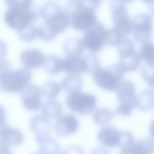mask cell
<instances>
[{
    "mask_svg": "<svg viewBox=\"0 0 154 154\" xmlns=\"http://www.w3.org/2000/svg\"><path fill=\"white\" fill-rule=\"evenodd\" d=\"M31 78V72L27 68L11 70L0 77V88L6 92H21L29 84Z\"/></svg>",
    "mask_w": 154,
    "mask_h": 154,
    "instance_id": "cell-1",
    "label": "cell"
},
{
    "mask_svg": "<svg viewBox=\"0 0 154 154\" xmlns=\"http://www.w3.org/2000/svg\"><path fill=\"white\" fill-rule=\"evenodd\" d=\"M66 102L68 108L72 112L85 115L94 110L97 100L92 95L79 92L69 93L66 97Z\"/></svg>",
    "mask_w": 154,
    "mask_h": 154,
    "instance_id": "cell-2",
    "label": "cell"
},
{
    "mask_svg": "<svg viewBox=\"0 0 154 154\" xmlns=\"http://www.w3.org/2000/svg\"><path fill=\"white\" fill-rule=\"evenodd\" d=\"M35 17L30 8L24 10L9 8L5 14L4 20L9 27L17 31L30 24Z\"/></svg>",
    "mask_w": 154,
    "mask_h": 154,
    "instance_id": "cell-3",
    "label": "cell"
},
{
    "mask_svg": "<svg viewBox=\"0 0 154 154\" xmlns=\"http://www.w3.org/2000/svg\"><path fill=\"white\" fill-rule=\"evenodd\" d=\"M98 8L94 5L85 6L74 13L72 25L75 30L83 31L88 30L97 22L95 14Z\"/></svg>",
    "mask_w": 154,
    "mask_h": 154,
    "instance_id": "cell-4",
    "label": "cell"
},
{
    "mask_svg": "<svg viewBox=\"0 0 154 154\" xmlns=\"http://www.w3.org/2000/svg\"><path fill=\"white\" fill-rule=\"evenodd\" d=\"M123 0H112L110 7L112 20L117 30L127 31L131 25V20Z\"/></svg>",
    "mask_w": 154,
    "mask_h": 154,
    "instance_id": "cell-5",
    "label": "cell"
},
{
    "mask_svg": "<svg viewBox=\"0 0 154 154\" xmlns=\"http://www.w3.org/2000/svg\"><path fill=\"white\" fill-rule=\"evenodd\" d=\"M23 104L27 109L35 111L41 107V89L37 85L29 84L21 92Z\"/></svg>",
    "mask_w": 154,
    "mask_h": 154,
    "instance_id": "cell-6",
    "label": "cell"
},
{
    "mask_svg": "<svg viewBox=\"0 0 154 154\" xmlns=\"http://www.w3.org/2000/svg\"><path fill=\"white\" fill-rule=\"evenodd\" d=\"M79 122L76 117L72 114L60 116L54 125L55 132L59 135L66 136L75 133L77 130Z\"/></svg>",
    "mask_w": 154,
    "mask_h": 154,
    "instance_id": "cell-7",
    "label": "cell"
},
{
    "mask_svg": "<svg viewBox=\"0 0 154 154\" xmlns=\"http://www.w3.org/2000/svg\"><path fill=\"white\" fill-rule=\"evenodd\" d=\"M121 131L115 127L107 126L102 128L97 134L98 140L103 145L109 147H119Z\"/></svg>",
    "mask_w": 154,
    "mask_h": 154,
    "instance_id": "cell-8",
    "label": "cell"
},
{
    "mask_svg": "<svg viewBox=\"0 0 154 154\" xmlns=\"http://www.w3.org/2000/svg\"><path fill=\"white\" fill-rule=\"evenodd\" d=\"M20 59L25 68L33 69L38 68L43 64L45 57L40 51L34 49H28L21 53Z\"/></svg>",
    "mask_w": 154,
    "mask_h": 154,
    "instance_id": "cell-9",
    "label": "cell"
},
{
    "mask_svg": "<svg viewBox=\"0 0 154 154\" xmlns=\"http://www.w3.org/2000/svg\"><path fill=\"white\" fill-rule=\"evenodd\" d=\"M62 71L68 74H79L85 71L84 58L80 56H67L62 61Z\"/></svg>",
    "mask_w": 154,
    "mask_h": 154,
    "instance_id": "cell-10",
    "label": "cell"
},
{
    "mask_svg": "<svg viewBox=\"0 0 154 154\" xmlns=\"http://www.w3.org/2000/svg\"><path fill=\"white\" fill-rule=\"evenodd\" d=\"M101 24L97 21L83 36L82 42L83 45L90 50L95 51L101 46V42L98 34Z\"/></svg>",
    "mask_w": 154,
    "mask_h": 154,
    "instance_id": "cell-11",
    "label": "cell"
},
{
    "mask_svg": "<svg viewBox=\"0 0 154 154\" xmlns=\"http://www.w3.org/2000/svg\"><path fill=\"white\" fill-rule=\"evenodd\" d=\"M154 149L153 139L149 137L135 141L127 150L125 154H152Z\"/></svg>",
    "mask_w": 154,
    "mask_h": 154,
    "instance_id": "cell-12",
    "label": "cell"
},
{
    "mask_svg": "<svg viewBox=\"0 0 154 154\" xmlns=\"http://www.w3.org/2000/svg\"><path fill=\"white\" fill-rule=\"evenodd\" d=\"M36 140L39 144V151L41 153H60L59 145L53 138L47 135H38L36 137Z\"/></svg>",
    "mask_w": 154,
    "mask_h": 154,
    "instance_id": "cell-13",
    "label": "cell"
},
{
    "mask_svg": "<svg viewBox=\"0 0 154 154\" xmlns=\"http://www.w3.org/2000/svg\"><path fill=\"white\" fill-rule=\"evenodd\" d=\"M31 127L33 131L38 135H47L50 132L52 125L48 119L43 115H36L32 119Z\"/></svg>",
    "mask_w": 154,
    "mask_h": 154,
    "instance_id": "cell-14",
    "label": "cell"
},
{
    "mask_svg": "<svg viewBox=\"0 0 154 154\" xmlns=\"http://www.w3.org/2000/svg\"><path fill=\"white\" fill-rule=\"evenodd\" d=\"M60 86L63 90L69 93L80 92L82 80L79 74H68L63 79Z\"/></svg>",
    "mask_w": 154,
    "mask_h": 154,
    "instance_id": "cell-15",
    "label": "cell"
},
{
    "mask_svg": "<svg viewBox=\"0 0 154 154\" xmlns=\"http://www.w3.org/2000/svg\"><path fill=\"white\" fill-rule=\"evenodd\" d=\"M95 79L99 86L107 90H114L118 85L117 80L115 76L107 71H102L97 72Z\"/></svg>",
    "mask_w": 154,
    "mask_h": 154,
    "instance_id": "cell-16",
    "label": "cell"
},
{
    "mask_svg": "<svg viewBox=\"0 0 154 154\" xmlns=\"http://www.w3.org/2000/svg\"><path fill=\"white\" fill-rule=\"evenodd\" d=\"M43 115L48 119H57L61 116L62 108L60 104L55 100H49L45 102L42 107Z\"/></svg>",
    "mask_w": 154,
    "mask_h": 154,
    "instance_id": "cell-17",
    "label": "cell"
},
{
    "mask_svg": "<svg viewBox=\"0 0 154 154\" xmlns=\"http://www.w3.org/2000/svg\"><path fill=\"white\" fill-rule=\"evenodd\" d=\"M84 46L82 41L79 39L72 38L65 41L63 50L67 56H80L82 53Z\"/></svg>",
    "mask_w": 154,
    "mask_h": 154,
    "instance_id": "cell-18",
    "label": "cell"
},
{
    "mask_svg": "<svg viewBox=\"0 0 154 154\" xmlns=\"http://www.w3.org/2000/svg\"><path fill=\"white\" fill-rule=\"evenodd\" d=\"M62 59L57 55H48L45 57L44 68L48 74L56 75L62 71Z\"/></svg>",
    "mask_w": 154,
    "mask_h": 154,
    "instance_id": "cell-19",
    "label": "cell"
},
{
    "mask_svg": "<svg viewBox=\"0 0 154 154\" xmlns=\"http://www.w3.org/2000/svg\"><path fill=\"white\" fill-rule=\"evenodd\" d=\"M0 138L8 146H15L22 142L23 136L19 130L10 127Z\"/></svg>",
    "mask_w": 154,
    "mask_h": 154,
    "instance_id": "cell-20",
    "label": "cell"
},
{
    "mask_svg": "<svg viewBox=\"0 0 154 154\" xmlns=\"http://www.w3.org/2000/svg\"><path fill=\"white\" fill-rule=\"evenodd\" d=\"M68 25L66 17L61 14H58L54 16L48 22V27L57 34L65 30Z\"/></svg>",
    "mask_w": 154,
    "mask_h": 154,
    "instance_id": "cell-21",
    "label": "cell"
},
{
    "mask_svg": "<svg viewBox=\"0 0 154 154\" xmlns=\"http://www.w3.org/2000/svg\"><path fill=\"white\" fill-rule=\"evenodd\" d=\"M61 89L60 85L55 81H50L45 83L41 89V94L48 99H53L57 96Z\"/></svg>",
    "mask_w": 154,
    "mask_h": 154,
    "instance_id": "cell-22",
    "label": "cell"
},
{
    "mask_svg": "<svg viewBox=\"0 0 154 154\" xmlns=\"http://www.w3.org/2000/svg\"><path fill=\"white\" fill-rule=\"evenodd\" d=\"M112 112L109 109L101 108L96 110L93 115V118L97 124L102 126L109 124L112 119Z\"/></svg>",
    "mask_w": 154,
    "mask_h": 154,
    "instance_id": "cell-23",
    "label": "cell"
},
{
    "mask_svg": "<svg viewBox=\"0 0 154 154\" xmlns=\"http://www.w3.org/2000/svg\"><path fill=\"white\" fill-rule=\"evenodd\" d=\"M17 32L20 38L25 42L33 41L38 36V29L31 24Z\"/></svg>",
    "mask_w": 154,
    "mask_h": 154,
    "instance_id": "cell-24",
    "label": "cell"
},
{
    "mask_svg": "<svg viewBox=\"0 0 154 154\" xmlns=\"http://www.w3.org/2000/svg\"><path fill=\"white\" fill-rule=\"evenodd\" d=\"M137 105L139 109L147 110L153 107L154 98L153 95L140 94L136 97Z\"/></svg>",
    "mask_w": 154,
    "mask_h": 154,
    "instance_id": "cell-25",
    "label": "cell"
},
{
    "mask_svg": "<svg viewBox=\"0 0 154 154\" xmlns=\"http://www.w3.org/2000/svg\"><path fill=\"white\" fill-rule=\"evenodd\" d=\"M135 142L133 135L127 131H121L119 147L121 149V154H125L128 148Z\"/></svg>",
    "mask_w": 154,
    "mask_h": 154,
    "instance_id": "cell-26",
    "label": "cell"
},
{
    "mask_svg": "<svg viewBox=\"0 0 154 154\" xmlns=\"http://www.w3.org/2000/svg\"><path fill=\"white\" fill-rule=\"evenodd\" d=\"M9 8L26 9L30 8L32 0H5Z\"/></svg>",
    "mask_w": 154,
    "mask_h": 154,
    "instance_id": "cell-27",
    "label": "cell"
},
{
    "mask_svg": "<svg viewBox=\"0 0 154 154\" xmlns=\"http://www.w3.org/2000/svg\"><path fill=\"white\" fill-rule=\"evenodd\" d=\"M57 34L48 25L42 26L38 29V36L41 39L44 41H49L53 40L56 36Z\"/></svg>",
    "mask_w": 154,
    "mask_h": 154,
    "instance_id": "cell-28",
    "label": "cell"
},
{
    "mask_svg": "<svg viewBox=\"0 0 154 154\" xmlns=\"http://www.w3.org/2000/svg\"><path fill=\"white\" fill-rule=\"evenodd\" d=\"M134 108L130 105L119 103L115 111L116 115H120L125 116H130L132 113V111Z\"/></svg>",
    "mask_w": 154,
    "mask_h": 154,
    "instance_id": "cell-29",
    "label": "cell"
},
{
    "mask_svg": "<svg viewBox=\"0 0 154 154\" xmlns=\"http://www.w3.org/2000/svg\"><path fill=\"white\" fill-rule=\"evenodd\" d=\"M142 55L143 57L147 61L150 63L153 62L154 48L151 44H148L143 48Z\"/></svg>",
    "mask_w": 154,
    "mask_h": 154,
    "instance_id": "cell-30",
    "label": "cell"
},
{
    "mask_svg": "<svg viewBox=\"0 0 154 154\" xmlns=\"http://www.w3.org/2000/svg\"><path fill=\"white\" fill-rule=\"evenodd\" d=\"M11 70V65L9 61L3 58H0V77Z\"/></svg>",
    "mask_w": 154,
    "mask_h": 154,
    "instance_id": "cell-31",
    "label": "cell"
},
{
    "mask_svg": "<svg viewBox=\"0 0 154 154\" xmlns=\"http://www.w3.org/2000/svg\"><path fill=\"white\" fill-rule=\"evenodd\" d=\"M7 52L6 44L4 41L0 39V58H3L6 55Z\"/></svg>",
    "mask_w": 154,
    "mask_h": 154,
    "instance_id": "cell-32",
    "label": "cell"
},
{
    "mask_svg": "<svg viewBox=\"0 0 154 154\" xmlns=\"http://www.w3.org/2000/svg\"><path fill=\"white\" fill-rule=\"evenodd\" d=\"M6 113L4 109L0 106V128L7 124L5 119Z\"/></svg>",
    "mask_w": 154,
    "mask_h": 154,
    "instance_id": "cell-33",
    "label": "cell"
},
{
    "mask_svg": "<svg viewBox=\"0 0 154 154\" xmlns=\"http://www.w3.org/2000/svg\"><path fill=\"white\" fill-rule=\"evenodd\" d=\"M8 146L0 139V154L11 153Z\"/></svg>",
    "mask_w": 154,
    "mask_h": 154,
    "instance_id": "cell-34",
    "label": "cell"
},
{
    "mask_svg": "<svg viewBox=\"0 0 154 154\" xmlns=\"http://www.w3.org/2000/svg\"><path fill=\"white\" fill-rule=\"evenodd\" d=\"M94 4L99 6L100 2L103 0H88Z\"/></svg>",
    "mask_w": 154,
    "mask_h": 154,
    "instance_id": "cell-35",
    "label": "cell"
},
{
    "mask_svg": "<svg viewBox=\"0 0 154 154\" xmlns=\"http://www.w3.org/2000/svg\"><path fill=\"white\" fill-rule=\"evenodd\" d=\"M143 1L148 4H151L153 3L154 0H143Z\"/></svg>",
    "mask_w": 154,
    "mask_h": 154,
    "instance_id": "cell-36",
    "label": "cell"
},
{
    "mask_svg": "<svg viewBox=\"0 0 154 154\" xmlns=\"http://www.w3.org/2000/svg\"><path fill=\"white\" fill-rule=\"evenodd\" d=\"M124 2H130L133 1L134 0H123Z\"/></svg>",
    "mask_w": 154,
    "mask_h": 154,
    "instance_id": "cell-37",
    "label": "cell"
}]
</instances>
